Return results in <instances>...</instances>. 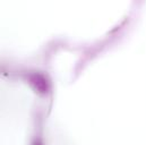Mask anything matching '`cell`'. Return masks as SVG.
<instances>
[{
  "label": "cell",
  "mask_w": 146,
  "mask_h": 145,
  "mask_svg": "<svg viewBox=\"0 0 146 145\" xmlns=\"http://www.w3.org/2000/svg\"><path fill=\"white\" fill-rule=\"evenodd\" d=\"M30 82L35 87L37 92H40V93H46L48 92V82L42 75H40V74L31 75Z\"/></svg>",
  "instance_id": "obj_1"
},
{
  "label": "cell",
  "mask_w": 146,
  "mask_h": 145,
  "mask_svg": "<svg viewBox=\"0 0 146 145\" xmlns=\"http://www.w3.org/2000/svg\"><path fill=\"white\" fill-rule=\"evenodd\" d=\"M33 145H41V143H38V142H35V143H34Z\"/></svg>",
  "instance_id": "obj_2"
}]
</instances>
